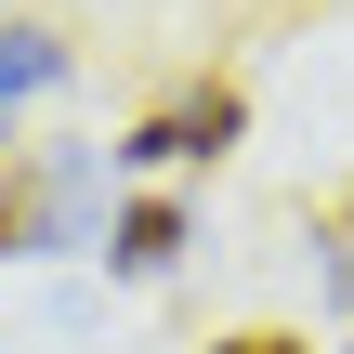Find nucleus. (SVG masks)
Instances as JSON below:
<instances>
[{"label": "nucleus", "mask_w": 354, "mask_h": 354, "mask_svg": "<svg viewBox=\"0 0 354 354\" xmlns=\"http://www.w3.org/2000/svg\"><path fill=\"white\" fill-rule=\"evenodd\" d=\"M92 145H13L0 158V263H26V250H79L92 236Z\"/></svg>", "instance_id": "nucleus-1"}, {"label": "nucleus", "mask_w": 354, "mask_h": 354, "mask_svg": "<svg viewBox=\"0 0 354 354\" xmlns=\"http://www.w3.org/2000/svg\"><path fill=\"white\" fill-rule=\"evenodd\" d=\"M236 131H250V105H236V79H210V92H184L171 118H131L118 158H131V171H171V158H223Z\"/></svg>", "instance_id": "nucleus-2"}, {"label": "nucleus", "mask_w": 354, "mask_h": 354, "mask_svg": "<svg viewBox=\"0 0 354 354\" xmlns=\"http://www.w3.org/2000/svg\"><path fill=\"white\" fill-rule=\"evenodd\" d=\"M184 263V197H131L118 223H105V276H131V289H158Z\"/></svg>", "instance_id": "nucleus-3"}, {"label": "nucleus", "mask_w": 354, "mask_h": 354, "mask_svg": "<svg viewBox=\"0 0 354 354\" xmlns=\"http://www.w3.org/2000/svg\"><path fill=\"white\" fill-rule=\"evenodd\" d=\"M66 79V39L53 26H0V158H13V105Z\"/></svg>", "instance_id": "nucleus-4"}, {"label": "nucleus", "mask_w": 354, "mask_h": 354, "mask_svg": "<svg viewBox=\"0 0 354 354\" xmlns=\"http://www.w3.org/2000/svg\"><path fill=\"white\" fill-rule=\"evenodd\" d=\"M210 354H315V342H302V328H223Z\"/></svg>", "instance_id": "nucleus-5"}, {"label": "nucleus", "mask_w": 354, "mask_h": 354, "mask_svg": "<svg viewBox=\"0 0 354 354\" xmlns=\"http://www.w3.org/2000/svg\"><path fill=\"white\" fill-rule=\"evenodd\" d=\"M328 250H342V263H354V184H342V210H328Z\"/></svg>", "instance_id": "nucleus-6"}]
</instances>
